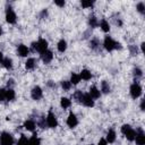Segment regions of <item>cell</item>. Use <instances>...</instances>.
Listing matches in <instances>:
<instances>
[{"label":"cell","mask_w":145,"mask_h":145,"mask_svg":"<svg viewBox=\"0 0 145 145\" xmlns=\"http://www.w3.org/2000/svg\"><path fill=\"white\" fill-rule=\"evenodd\" d=\"M32 48H33L34 51H37V52L42 53L45 50H48V41H45L44 39H40L37 42L32 43Z\"/></svg>","instance_id":"1"},{"label":"cell","mask_w":145,"mask_h":145,"mask_svg":"<svg viewBox=\"0 0 145 145\" xmlns=\"http://www.w3.org/2000/svg\"><path fill=\"white\" fill-rule=\"evenodd\" d=\"M130 95L133 99H137L142 95V87L138 83H134L130 86Z\"/></svg>","instance_id":"2"},{"label":"cell","mask_w":145,"mask_h":145,"mask_svg":"<svg viewBox=\"0 0 145 145\" xmlns=\"http://www.w3.org/2000/svg\"><path fill=\"white\" fill-rule=\"evenodd\" d=\"M14 138L9 133H2L0 136V145H12Z\"/></svg>","instance_id":"3"},{"label":"cell","mask_w":145,"mask_h":145,"mask_svg":"<svg viewBox=\"0 0 145 145\" xmlns=\"http://www.w3.org/2000/svg\"><path fill=\"white\" fill-rule=\"evenodd\" d=\"M46 125L50 127V128H56L58 126V121H57V118L54 116V113L52 111H50L46 116Z\"/></svg>","instance_id":"4"},{"label":"cell","mask_w":145,"mask_h":145,"mask_svg":"<svg viewBox=\"0 0 145 145\" xmlns=\"http://www.w3.org/2000/svg\"><path fill=\"white\" fill-rule=\"evenodd\" d=\"M16 14H15V11L9 7V8H7V10H6V20H7V23H9V24H15L16 23Z\"/></svg>","instance_id":"5"},{"label":"cell","mask_w":145,"mask_h":145,"mask_svg":"<svg viewBox=\"0 0 145 145\" xmlns=\"http://www.w3.org/2000/svg\"><path fill=\"white\" fill-rule=\"evenodd\" d=\"M103 45H104L105 50H108V51H112V50H114L116 42L112 40V37H110V36H105L104 42H103Z\"/></svg>","instance_id":"6"},{"label":"cell","mask_w":145,"mask_h":145,"mask_svg":"<svg viewBox=\"0 0 145 145\" xmlns=\"http://www.w3.org/2000/svg\"><path fill=\"white\" fill-rule=\"evenodd\" d=\"M31 96H32V99L35 100V101L40 100V99L42 97V88H41L40 86H34V87L32 88V91H31Z\"/></svg>","instance_id":"7"},{"label":"cell","mask_w":145,"mask_h":145,"mask_svg":"<svg viewBox=\"0 0 145 145\" xmlns=\"http://www.w3.org/2000/svg\"><path fill=\"white\" fill-rule=\"evenodd\" d=\"M80 103H83L85 106H88V108L94 106V100H93V97L88 93L87 94H83V99H82Z\"/></svg>","instance_id":"8"},{"label":"cell","mask_w":145,"mask_h":145,"mask_svg":"<svg viewBox=\"0 0 145 145\" xmlns=\"http://www.w3.org/2000/svg\"><path fill=\"white\" fill-rule=\"evenodd\" d=\"M135 140L137 145H144L145 144V135L143 133V130L139 128L136 131V136H135Z\"/></svg>","instance_id":"9"},{"label":"cell","mask_w":145,"mask_h":145,"mask_svg":"<svg viewBox=\"0 0 145 145\" xmlns=\"http://www.w3.org/2000/svg\"><path fill=\"white\" fill-rule=\"evenodd\" d=\"M52 58H53V53H52L50 50H45L44 52L41 53V59H42V61H43L44 63L51 62Z\"/></svg>","instance_id":"10"},{"label":"cell","mask_w":145,"mask_h":145,"mask_svg":"<svg viewBox=\"0 0 145 145\" xmlns=\"http://www.w3.org/2000/svg\"><path fill=\"white\" fill-rule=\"evenodd\" d=\"M77 123H78V120H77V118H76V116L71 112L69 116H68V119H67V125L70 127V128H74V127H76L77 126Z\"/></svg>","instance_id":"11"},{"label":"cell","mask_w":145,"mask_h":145,"mask_svg":"<svg viewBox=\"0 0 145 145\" xmlns=\"http://www.w3.org/2000/svg\"><path fill=\"white\" fill-rule=\"evenodd\" d=\"M93 99H99L100 97V95H101V92L97 89V87L96 86H91V88H89V93H88Z\"/></svg>","instance_id":"12"},{"label":"cell","mask_w":145,"mask_h":145,"mask_svg":"<svg viewBox=\"0 0 145 145\" xmlns=\"http://www.w3.org/2000/svg\"><path fill=\"white\" fill-rule=\"evenodd\" d=\"M18 54L20 57H26L28 54V48L26 45H24V44L18 45Z\"/></svg>","instance_id":"13"},{"label":"cell","mask_w":145,"mask_h":145,"mask_svg":"<svg viewBox=\"0 0 145 145\" xmlns=\"http://www.w3.org/2000/svg\"><path fill=\"white\" fill-rule=\"evenodd\" d=\"M15 96H16V94H15V91H14L12 88H8V89L5 92V97H6V100H8V101H12V100L15 99Z\"/></svg>","instance_id":"14"},{"label":"cell","mask_w":145,"mask_h":145,"mask_svg":"<svg viewBox=\"0 0 145 145\" xmlns=\"http://www.w3.org/2000/svg\"><path fill=\"white\" fill-rule=\"evenodd\" d=\"M24 128L29 130V131H34L35 130V122L33 120H26L24 122Z\"/></svg>","instance_id":"15"},{"label":"cell","mask_w":145,"mask_h":145,"mask_svg":"<svg viewBox=\"0 0 145 145\" xmlns=\"http://www.w3.org/2000/svg\"><path fill=\"white\" fill-rule=\"evenodd\" d=\"M79 76H80V78L84 79V80H88V79L92 78V74H91V71L87 70V69H83V70L80 71V74H79Z\"/></svg>","instance_id":"16"},{"label":"cell","mask_w":145,"mask_h":145,"mask_svg":"<svg viewBox=\"0 0 145 145\" xmlns=\"http://www.w3.org/2000/svg\"><path fill=\"white\" fill-rule=\"evenodd\" d=\"M123 135L126 136V138H127L128 140H134V139H135V136H136V131H135L133 128H129Z\"/></svg>","instance_id":"17"},{"label":"cell","mask_w":145,"mask_h":145,"mask_svg":"<svg viewBox=\"0 0 145 145\" xmlns=\"http://www.w3.org/2000/svg\"><path fill=\"white\" fill-rule=\"evenodd\" d=\"M106 143H113L114 140H116V133H114V130L113 129H110L109 131H108V134H106Z\"/></svg>","instance_id":"18"},{"label":"cell","mask_w":145,"mask_h":145,"mask_svg":"<svg viewBox=\"0 0 145 145\" xmlns=\"http://www.w3.org/2000/svg\"><path fill=\"white\" fill-rule=\"evenodd\" d=\"M35 65H36V61H35L34 58H29V59H27V61L25 62V67H26V69H28V70L34 69Z\"/></svg>","instance_id":"19"},{"label":"cell","mask_w":145,"mask_h":145,"mask_svg":"<svg viewBox=\"0 0 145 145\" xmlns=\"http://www.w3.org/2000/svg\"><path fill=\"white\" fill-rule=\"evenodd\" d=\"M89 46L93 49V50H97V48L100 46V40L97 37H93L89 42Z\"/></svg>","instance_id":"20"},{"label":"cell","mask_w":145,"mask_h":145,"mask_svg":"<svg viewBox=\"0 0 145 145\" xmlns=\"http://www.w3.org/2000/svg\"><path fill=\"white\" fill-rule=\"evenodd\" d=\"M70 104H71V101H70L69 99H67V97H62V99L60 100V105H61L63 109L69 108V106H70Z\"/></svg>","instance_id":"21"},{"label":"cell","mask_w":145,"mask_h":145,"mask_svg":"<svg viewBox=\"0 0 145 145\" xmlns=\"http://www.w3.org/2000/svg\"><path fill=\"white\" fill-rule=\"evenodd\" d=\"M66 49H67V42L65 40H60L59 43H58V50L60 52H65Z\"/></svg>","instance_id":"22"},{"label":"cell","mask_w":145,"mask_h":145,"mask_svg":"<svg viewBox=\"0 0 145 145\" xmlns=\"http://www.w3.org/2000/svg\"><path fill=\"white\" fill-rule=\"evenodd\" d=\"M2 65H3L5 68L11 69V68H12V60H11L10 58H5L3 61H2Z\"/></svg>","instance_id":"23"},{"label":"cell","mask_w":145,"mask_h":145,"mask_svg":"<svg viewBox=\"0 0 145 145\" xmlns=\"http://www.w3.org/2000/svg\"><path fill=\"white\" fill-rule=\"evenodd\" d=\"M101 91H102L104 94H108V93L110 92V85H109L105 80H103V82L101 83Z\"/></svg>","instance_id":"24"},{"label":"cell","mask_w":145,"mask_h":145,"mask_svg":"<svg viewBox=\"0 0 145 145\" xmlns=\"http://www.w3.org/2000/svg\"><path fill=\"white\" fill-rule=\"evenodd\" d=\"M28 145H41V142H40V139L36 137V134H34V135L32 136V138L28 139Z\"/></svg>","instance_id":"25"},{"label":"cell","mask_w":145,"mask_h":145,"mask_svg":"<svg viewBox=\"0 0 145 145\" xmlns=\"http://www.w3.org/2000/svg\"><path fill=\"white\" fill-rule=\"evenodd\" d=\"M100 26H101V28H102L103 32H109V31H110V25H109V23H108L105 19H102V20H101Z\"/></svg>","instance_id":"26"},{"label":"cell","mask_w":145,"mask_h":145,"mask_svg":"<svg viewBox=\"0 0 145 145\" xmlns=\"http://www.w3.org/2000/svg\"><path fill=\"white\" fill-rule=\"evenodd\" d=\"M134 76H135V82H136L138 78H140V77L143 76V71H142V69L138 68V67H135V68H134Z\"/></svg>","instance_id":"27"},{"label":"cell","mask_w":145,"mask_h":145,"mask_svg":"<svg viewBox=\"0 0 145 145\" xmlns=\"http://www.w3.org/2000/svg\"><path fill=\"white\" fill-rule=\"evenodd\" d=\"M79 80H80V76L79 75H77V74H71V78H70V83L71 84H78L79 83Z\"/></svg>","instance_id":"28"},{"label":"cell","mask_w":145,"mask_h":145,"mask_svg":"<svg viewBox=\"0 0 145 145\" xmlns=\"http://www.w3.org/2000/svg\"><path fill=\"white\" fill-rule=\"evenodd\" d=\"M74 99L77 101V102H82V99H83V93H82V91H76L75 93H74Z\"/></svg>","instance_id":"29"},{"label":"cell","mask_w":145,"mask_h":145,"mask_svg":"<svg viewBox=\"0 0 145 145\" xmlns=\"http://www.w3.org/2000/svg\"><path fill=\"white\" fill-rule=\"evenodd\" d=\"M88 24H89V26H91L92 28H95V27L97 26V19H96L94 16H92V17H89V19H88Z\"/></svg>","instance_id":"30"},{"label":"cell","mask_w":145,"mask_h":145,"mask_svg":"<svg viewBox=\"0 0 145 145\" xmlns=\"http://www.w3.org/2000/svg\"><path fill=\"white\" fill-rule=\"evenodd\" d=\"M61 87L63 88V91H68L71 87V83L69 80H62L61 82Z\"/></svg>","instance_id":"31"},{"label":"cell","mask_w":145,"mask_h":145,"mask_svg":"<svg viewBox=\"0 0 145 145\" xmlns=\"http://www.w3.org/2000/svg\"><path fill=\"white\" fill-rule=\"evenodd\" d=\"M129 51H130V54L131 56H137V53H138V49H137V46L136 45H129Z\"/></svg>","instance_id":"32"},{"label":"cell","mask_w":145,"mask_h":145,"mask_svg":"<svg viewBox=\"0 0 145 145\" xmlns=\"http://www.w3.org/2000/svg\"><path fill=\"white\" fill-rule=\"evenodd\" d=\"M17 145H28V139H27L24 135H22V137H20V139L18 140Z\"/></svg>","instance_id":"33"},{"label":"cell","mask_w":145,"mask_h":145,"mask_svg":"<svg viewBox=\"0 0 145 145\" xmlns=\"http://www.w3.org/2000/svg\"><path fill=\"white\" fill-rule=\"evenodd\" d=\"M137 10H138V12H140V14H144V12H145V5H144V2H139V3L137 5Z\"/></svg>","instance_id":"34"},{"label":"cell","mask_w":145,"mask_h":145,"mask_svg":"<svg viewBox=\"0 0 145 145\" xmlns=\"http://www.w3.org/2000/svg\"><path fill=\"white\" fill-rule=\"evenodd\" d=\"M80 5H82V7H84V8H89V7H92V6L94 5V2H93V1H82Z\"/></svg>","instance_id":"35"},{"label":"cell","mask_w":145,"mask_h":145,"mask_svg":"<svg viewBox=\"0 0 145 145\" xmlns=\"http://www.w3.org/2000/svg\"><path fill=\"white\" fill-rule=\"evenodd\" d=\"M37 123H39V126L41 128H45V119L44 118H40L39 121H37Z\"/></svg>","instance_id":"36"},{"label":"cell","mask_w":145,"mask_h":145,"mask_svg":"<svg viewBox=\"0 0 145 145\" xmlns=\"http://www.w3.org/2000/svg\"><path fill=\"white\" fill-rule=\"evenodd\" d=\"M129 128H131L129 125H123V126L121 127V133H122V134H125V133H126V131H127Z\"/></svg>","instance_id":"37"},{"label":"cell","mask_w":145,"mask_h":145,"mask_svg":"<svg viewBox=\"0 0 145 145\" xmlns=\"http://www.w3.org/2000/svg\"><path fill=\"white\" fill-rule=\"evenodd\" d=\"M48 16V10L46 9H43L42 11H41V14H40V17L41 18H45Z\"/></svg>","instance_id":"38"},{"label":"cell","mask_w":145,"mask_h":145,"mask_svg":"<svg viewBox=\"0 0 145 145\" xmlns=\"http://www.w3.org/2000/svg\"><path fill=\"white\" fill-rule=\"evenodd\" d=\"M5 92H6L5 89H0V102L6 99V97H5Z\"/></svg>","instance_id":"39"},{"label":"cell","mask_w":145,"mask_h":145,"mask_svg":"<svg viewBox=\"0 0 145 145\" xmlns=\"http://www.w3.org/2000/svg\"><path fill=\"white\" fill-rule=\"evenodd\" d=\"M54 3H56L57 6H59V7H63V6H65V1H58V0H56Z\"/></svg>","instance_id":"40"},{"label":"cell","mask_w":145,"mask_h":145,"mask_svg":"<svg viewBox=\"0 0 145 145\" xmlns=\"http://www.w3.org/2000/svg\"><path fill=\"white\" fill-rule=\"evenodd\" d=\"M14 84H15V83H14V79H9L8 83H7V85H8L9 88H11V86H14Z\"/></svg>","instance_id":"41"},{"label":"cell","mask_w":145,"mask_h":145,"mask_svg":"<svg viewBox=\"0 0 145 145\" xmlns=\"http://www.w3.org/2000/svg\"><path fill=\"white\" fill-rule=\"evenodd\" d=\"M106 144H108V143H106V140L102 138V139H100V142H99V144H97V145H106Z\"/></svg>","instance_id":"42"},{"label":"cell","mask_w":145,"mask_h":145,"mask_svg":"<svg viewBox=\"0 0 145 145\" xmlns=\"http://www.w3.org/2000/svg\"><path fill=\"white\" fill-rule=\"evenodd\" d=\"M144 104H145V100H142V102H140V110H142V111H144V110H145Z\"/></svg>","instance_id":"43"},{"label":"cell","mask_w":145,"mask_h":145,"mask_svg":"<svg viewBox=\"0 0 145 145\" xmlns=\"http://www.w3.org/2000/svg\"><path fill=\"white\" fill-rule=\"evenodd\" d=\"M48 86H50V87H54L56 84H54L52 80H49V82H48Z\"/></svg>","instance_id":"44"},{"label":"cell","mask_w":145,"mask_h":145,"mask_svg":"<svg viewBox=\"0 0 145 145\" xmlns=\"http://www.w3.org/2000/svg\"><path fill=\"white\" fill-rule=\"evenodd\" d=\"M2 61H3V54H2V52L0 51V63H2Z\"/></svg>","instance_id":"45"},{"label":"cell","mask_w":145,"mask_h":145,"mask_svg":"<svg viewBox=\"0 0 145 145\" xmlns=\"http://www.w3.org/2000/svg\"><path fill=\"white\" fill-rule=\"evenodd\" d=\"M144 45H145V44H144V43H142V51H144Z\"/></svg>","instance_id":"46"},{"label":"cell","mask_w":145,"mask_h":145,"mask_svg":"<svg viewBox=\"0 0 145 145\" xmlns=\"http://www.w3.org/2000/svg\"><path fill=\"white\" fill-rule=\"evenodd\" d=\"M2 34V29H1V26H0V35Z\"/></svg>","instance_id":"47"}]
</instances>
